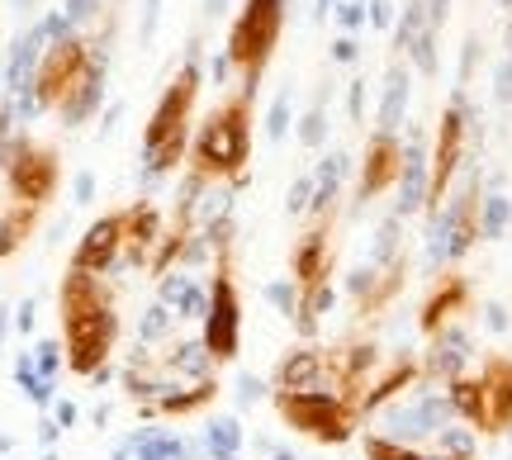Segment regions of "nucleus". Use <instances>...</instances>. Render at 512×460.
Masks as SVG:
<instances>
[{
    "label": "nucleus",
    "instance_id": "nucleus-48",
    "mask_svg": "<svg viewBox=\"0 0 512 460\" xmlns=\"http://www.w3.org/2000/svg\"><path fill=\"white\" fill-rule=\"evenodd\" d=\"M503 5H508V10H512V0H503Z\"/></svg>",
    "mask_w": 512,
    "mask_h": 460
},
{
    "label": "nucleus",
    "instance_id": "nucleus-38",
    "mask_svg": "<svg viewBox=\"0 0 512 460\" xmlns=\"http://www.w3.org/2000/svg\"><path fill=\"white\" fill-rule=\"evenodd\" d=\"M100 5H105V0H67V24H86V19H95Z\"/></svg>",
    "mask_w": 512,
    "mask_h": 460
},
{
    "label": "nucleus",
    "instance_id": "nucleus-25",
    "mask_svg": "<svg viewBox=\"0 0 512 460\" xmlns=\"http://www.w3.org/2000/svg\"><path fill=\"white\" fill-rule=\"evenodd\" d=\"M176 323H181V318H176V313H171L162 299H157V304H152V309L138 318V347H157V342H171Z\"/></svg>",
    "mask_w": 512,
    "mask_h": 460
},
{
    "label": "nucleus",
    "instance_id": "nucleus-9",
    "mask_svg": "<svg viewBox=\"0 0 512 460\" xmlns=\"http://www.w3.org/2000/svg\"><path fill=\"white\" fill-rule=\"evenodd\" d=\"M451 418H456V413H451L446 389H422L418 385L413 394L394 399V408H384L380 432L394 437V442H403V446H418V442H427V437H437Z\"/></svg>",
    "mask_w": 512,
    "mask_h": 460
},
{
    "label": "nucleus",
    "instance_id": "nucleus-27",
    "mask_svg": "<svg viewBox=\"0 0 512 460\" xmlns=\"http://www.w3.org/2000/svg\"><path fill=\"white\" fill-rule=\"evenodd\" d=\"M361 446H366V460H432L427 451L403 446V442H394V437H384V432H370Z\"/></svg>",
    "mask_w": 512,
    "mask_h": 460
},
{
    "label": "nucleus",
    "instance_id": "nucleus-10",
    "mask_svg": "<svg viewBox=\"0 0 512 460\" xmlns=\"http://www.w3.org/2000/svg\"><path fill=\"white\" fill-rule=\"evenodd\" d=\"M465 133H470V100L465 91L451 95V105L437 124V148H432V195H427V214H437L441 200H451V181L465 157Z\"/></svg>",
    "mask_w": 512,
    "mask_h": 460
},
{
    "label": "nucleus",
    "instance_id": "nucleus-24",
    "mask_svg": "<svg viewBox=\"0 0 512 460\" xmlns=\"http://www.w3.org/2000/svg\"><path fill=\"white\" fill-rule=\"evenodd\" d=\"M512 223V200L503 190H489L484 200H479V238H503Z\"/></svg>",
    "mask_w": 512,
    "mask_h": 460
},
{
    "label": "nucleus",
    "instance_id": "nucleus-11",
    "mask_svg": "<svg viewBox=\"0 0 512 460\" xmlns=\"http://www.w3.org/2000/svg\"><path fill=\"white\" fill-rule=\"evenodd\" d=\"M76 271H91V276H110L124 266V209H114L105 219H95L86 228V238L76 242L72 252Z\"/></svg>",
    "mask_w": 512,
    "mask_h": 460
},
{
    "label": "nucleus",
    "instance_id": "nucleus-36",
    "mask_svg": "<svg viewBox=\"0 0 512 460\" xmlns=\"http://www.w3.org/2000/svg\"><path fill=\"white\" fill-rule=\"evenodd\" d=\"M366 86H370V81H351V86H347V114H351V124H366Z\"/></svg>",
    "mask_w": 512,
    "mask_h": 460
},
{
    "label": "nucleus",
    "instance_id": "nucleus-29",
    "mask_svg": "<svg viewBox=\"0 0 512 460\" xmlns=\"http://www.w3.org/2000/svg\"><path fill=\"white\" fill-rule=\"evenodd\" d=\"M290 105H294V91L285 86V91L271 100V110H266V138H271V143H280V138L290 133Z\"/></svg>",
    "mask_w": 512,
    "mask_h": 460
},
{
    "label": "nucleus",
    "instance_id": "nucleus-22",
    "mask_svg": "<svg viewBox=\"0 0 512 460\" xmlns=\"http://www.w3.org/2000/svg\"><path fill=\"white\" fill-rule=\"evenodd\" d=\"M337 304V290H332V280H323V285H313V290H299V309H294V332L299 337H313L318 332V318Z\"/></svg>",
    "mask_w": 512,
    "mask_h": 460
},
{
    "label": "nucleus",
    "instance_id": "nucleus-20",
    "mask_svg": "<svg viewBox=\"0 0 512 460\" xmlns=\"http://www.w3.org/2000/svg\"><path fill=\"white\" fill-rule=\"evenodd\" d=\"M105 76H110V53H100L95 48V67H91V76L76 86L62 105H57V114H62V124L67 129H76V124H86L95 110H100V100H105Z\"/></svg>",
    "mask_w": 512,
    "mask_h": 460
},
{
    "label": "nucleus",
    "instance_id": "nucleus-21",
    "mask_svg": "<svg viewBox=\"0 0 512 460\" xmlns=\"http://www.w3.org/2000/svg\"><path fill=\"white\" fill-rule=\"evenodd\" d=\"M408 95H413V72L394 62L384 72V91H380V110H375V133H399L403 114H408Z\"/></svg>",
    "mask_w": 512,
    "mask_h": 460
},
{
    "label": "nucleus",
    "instance_id": "nucleus-4",
    "mask_svg": "<svg viewBox=\"0 0 512 460\" xmlns=\"http://www.w3.org/2000/svg\"><path fill=\"white\" fill-rule=\"evenodd\" d=\"M271 399H275L280 423L323 446H347L356 437V427H361V408L351 404V399H342V394H332V389H304V394L275 389Z\"/></svg>",
    "mask_w": 512,
    "mask_h": 460
},
{
    "label": "nucleus",
    "instance_id": "nucleus-12",
    "mask_svg": "<svg viewBox=\"0 0 512 460\" xmlns=\"http://www.w3.org/2000/svg\"><path fill=\"white\" fill-rule=\"evenodd\" d=\"M475 380H479V399H484L479 432H484V437L512 432V356H489V361L475 370Z\"/></svg>",
    "mask_w": 512,
    "mask_h": 460
},
{
    "label": "nucleus",
    "instance_id": "nucleus-30",
    "mask_svg": "<svg viewBox=\"0 0 512 460\" xmlns=\"http://www.w3.org/2000/svg\"><path fill=\"white\" fill-rule=\"evenodd\" d=\"M408 57H413V67H418L422 76H437V67H441V57H437V29H427V34L413 38Z\"/></svg>",
    "mask_w": 512,
    "mask_h": 460
},
{
    "label": "nucleus",
    "instance_id": "nucleus-40",
    "mask_svg": "<svg viewBox=\"0 0 512 460\" xmlns=\"http://www.w3.org/2000/svg\"><path fill=\"white\" fill-rule=\"evenodd\" d=\"M508 309H503V304H484V328L489 332H508Z\"/></svg>",
    "mask_w": 512,
    "mask_h": 460
},
{
    "label": "nucleus",
    "instance_id": "nucleus-6",
    "mask_svg": "<svg viewBox=\"0 0 512 460\" xmlns=\"http://www.w3.org/2000/svg\"><path fill=\"white\" fill-rule=\"evenodd\" d=\"M200 38H190V48H185V62L181 72L171 76V86L162 91V100L152 105L147 114V129H143V152L162 148L166 138H176V133H190V114H195V100L204 91V72H200Z\"/></svg>",
    "mask_w": 512,
    "mask_h": 460
},
{
    "label": "nucleus",
    "instance_id": "nucleus-26",
    "mask_svg": "<svg viewBox=\"0 0 512 460\" xmlns=\"http://www.w3.org/2000/svg\"><path fill=\"white\" fill-rule=\"evenodd\" d=\"M299 143L304 148H323L328 143V95H318L309 105V114L299 119Z\"/></svg>",
    "mask_w": 512,
    "mask_h": 460
},
{
    "label": "nucleus",
    "instance_id": "nucleus-3",
    "mask_svg": "<svg viewBox=\"0 0 512 460\" xmlns=\"http://www.w3.org/2000/svg\"><path fill=\"white\" fill-rule=\"evenodd\" d=\"M280 29H285V0H242L233 29L223 38V53L238 67V95H247V100H256V86H261V76L275 57V43H280Z\"/></svg>",
    "mask_w": 512,
    "mask_h": 460
},
{
    "label": "nucleus",
    "instance_id": "nucleus-39",
    "mask_svg": "<svg viewBox=\"0 0 512 460\" xmlns=\"http://www.w3.org/2000/svg\"><path fill=\"white\" fill-rule=\"evenodd\" d=\"M356 57H361V43H356L351 34H342L337 43H332V62H356Z\"/></svg>",
    "mask_w": 512,
    "mask_h": 460
},
{
    "label": "nucleus",
    "instance_id": "nucleus-15",
    "mask_svg": "<svg viewBox=\"0 0 512 460\" xmlns=\"http://www.w3.org/2000/svg\"><path fill=\"white\" fill-rule=\"evenodd\" d=\"M166 228H162V209L152 200H133L124 209V266H133V271H143V266H152V257H157V247H162Z\"/></svg>",
    "mask_w": 512,
    "mask_h": 460
},
{
    "label": "nucleus",
    "instance_id": "nucleus-28",
    "mask_svg": "<svg viewBox=\"0 0 512 460\" xmlns=\"http://www.w3.org/2000/svg\"><path fill=\"white\" fill-rule=\"evenodd\" d=\"M432 24H427V10H422V0H408L403 5V15H399V24H394V43H399L403 53L413 48V38L418 34H427Z\"/></svg>",
    "mask_w": 512,
    "mask_h": 460
},
{
    "label": "nucleus",
    "instance_id": "nucleus-5",
    "mask_svg": "<svg viewBox=\"0 0 512 460\" xmlns=\"http://www.w3.org/2000/svg\"><path fill=\"white\" fill-rule=\"evenodd\" d=\"M200 342L214 356V366L238 361L242 351V295L238 280H233V252L228 247H219V266H214V280H209V313L200 323Z\"/></svg>",
    "mask_w": 512,
    "mask_h": 460
},
{
    "label": "nucleus",
    "instance_id": "nucleus-34",
    "mask_svg": "<svg viewBox=\"0 0 512 460\" xmlns=\"http://www.w3.org/2000/svg\"><path fill=\"white\" fill-rule=\"evenodd\" d=\"M309 204H313V176H299V181L290 185V200H285V209H290V214H309Z\"/></svg>",
    "mask_w": 512,
    "mask_h": 460
},
{
    "label": "nucleus",
    "instance_id": "nucleus-32",
    "mask_svg": "<svg viewBox=\"0 0 512 460\" xmlns=\"http://www.w3.org/2000/svg\"><path fill=\"white\" fill-rule=\"evenodd\" d=\"M332 15H337V24H342V34L356 38V29L366 24V0H337Z\"/></svg>",
    "mask_w": 512,
    "mask_h": 460
},
{
    "label": "nucleus",
    "instance_id": "nucleus-8",
    "mask_svg": "<svg viewBox=\"0 0 512 460\" xmlns=\"http://www.w3.org/2000/svg\"><path fill=\"white\" fill-rule=\"evenodd\" d=\"M0 171H5L10 195H15L19 204H34V209H43V204L57 195V185H62L57 152L34 143V138H15V148H10V157L0 162Z\"/></svg>",
    "mask_w": 512,
    "mask_h": 460
},
{
    "label": "nucleus",
    "instance_id": "nucleus-16",
    "mask_svg": "<svg viewBox=\"0 0 512 460\" xmlns=\"http://www.w3.org/2000/svg\"><path fill=\"white\" fill-rule=\"evenodd\" d=\"M427 195H432V152L422 143V133H408L403 143V171H399V219L427 209Z\"/></svg>",
    "mask_w": 512,
    "mask_h": 460
},
{
    "label": "nucleus",
    "instance_id": "nucleus-41",
    "mask_svg": "<svg viewBox=\"0 0 512 460\" xmlns=\"http://www.w3.org/2000/svg\"><path fill=\"white\" fill-rule=\"evenodd\" d=\"M422 10H427V24H432V29H441V24H446V15H451V0H422Z\"/></svg>",
    "mask_w": 512,
    "mask_h": 460
},
{
    "label": "nucleus",
    "instance_id": "nucleus-31",
    "mask_svg": "<svg viewBox=\"0 0 512 460\" xmlns=\"http://www.w3.org/2000/svg\"><path fill=\"white\" fill-rule=\"evenodd\" d=\"M261 295H266V304H275V309L285 313V318H294V309H299V285H294L290 276L271 280V285H266Z\"/></svg>",
    "mask_w": 512,
    "mask_h": 460
},
{
    "label": "nucleus",
    "instance_id": "nucleus-44",
    "mask_svg": "<svg viewBox=\"0 0 512 460\" xmlns=\"http://www.w3.org/2000/svg\"><path fill=\"white\" fill-rule=\"evenodd\" d=\"M91 190H95V176L86 171V176H76V200H91Z\"/></svg>",
    "mask_w": 512,
    "mask_h": 460
},
{
    "label": "nucleus",
    "instance_id": "nucleus-13",
    "mask_svg": "<svg viewBox=\"0 0 512 460\" xmlns=\"http://www.w3.org/2000/svg\"><path fill=\"white\" fill-rule=\"evenodd\" d=\"M332 261H337V252H332V219H313L309 233L294 238L290 247V280L299 290H313V285L332 280Z\"/></svg>",
    "mask_w": 512,
    "mask_h": 460
},
{
    "label": "nucleus",
    "instance_id": "nucleus-35",
    "mask_svg": "<svg viewBox=\"0 0 512 460\" xmlns=\"http://www.w3.org/2000/svg\"><path fill=\"white\" fill-rule=\"evenodd\" d=\"M233 76H238V67H233V57L223 53V48H214V57H209V81H214V86H228Z\"/></svg>",
    "mask_w": 512,
    "mask_h": 460
},
{
    "label": "nucleus",
    "instance_id": "nucleus-19",
    "mask_svg": "<svg viewBox=\"0 0 512 460\" xmlns=\"http://www.w3.org/2000/svg\"><path fill=\"white\" fill-rule=\"evenodd\" d=\"M465 304H470V285H465V276H441L437 285L427 290V299H422L418 328L427 332V337H437L446 323H456V313H465Z\"/></svg>",
    "mask_w": 512,
    "mask_h": 460
},
{
    "label": "nucleus",
    "instance_id": "nucleus-47",
    "mask_svg": "<svg viewBox=\"0 0 512 460\" xmlns=\"http://www.w3.org/2000/svg\"><path fill=\"white\" fill-rule=\"evenodd\" d=\"M271 460H299V456H294V451H285V446H275Z\"/></svg>",
    "mask_w": 512,
    "mask_h": 460
},
{
    "label": "nucleus",
    "instance_id": "nucleus-23",
    "mask_svg": "<svg viewBox=\"0 0 512 460\" xmlns=\"http://www.w3.org/2000/svg\"><path fill=\"white\" fill-rule=\"evenodd\" d=\"M242 423L233 418V413H223V418H209V427H204V451L214 460H238L242 456Z\"/></svg>",
    "mask_w": 512,
    "mask_h": 460
},
{
    "label": "nucleus",
    "instance_id": "nucleus-2",
    "mask_svg": "<svg viewBox=\"0 0 512 460\" xmlns=\"http://www.w3.org/2000/svg\"><path fill=\"white\" fill-rule=\"evenodd\" d=\"M190 171L204 181L247 185V162H252V100L228 95L204 114V124L190 133Z\"/></svg>",
    "mask_w": 512,
    "mask_h": 460
},
{
    "label": "nucleus",
    "instance_id": "nucleus-17",
    "mask_svg": "<svg viewBox=\"0 0 512 460\" xmlns=\"http://www.w3.org/2000/svg\"><path fill=\"white\" fill-rule=\"evenodd\" d=\"M470 332L460 328V323H446V328L432 337V347H427V356H422V375L427 380H460L465 375V366H470Z\"/></svg>",
    "mask_w": 512,
    "mask_h": 460
},
{
    "label": "nucleus",
    "instance_id": "nucleus-7",
    "mask_svg": "<svg viewBox=\"0 0 512 460\" xmlns=\"http://www.w3.org/2000/svg\"><path fill=\"white\" fill-rule=\"evenodd\" d=\"M95 67V48L91 43H81L76 34H67L62 43H53L48 53L38 57V72H34V100L38 110H57L67 95L91 76Z\"/></svg>",
    "mask_w": 512,
    "mask_h": 460
},
{
    "label": "nucleus",
    "instance_id": "nucleus-33",
    "mask_svg": "<svg viewBox=\"0 0 512 460\" xmlns=\"http://www.w3.org/2000/svg\"><path fill=\"white\" fill-rule=\"evenodd\" d=\"M366 24H375V29H394V24H399L394 0H366Z\"/></svg>",
    "mask_w": 512,
    "mask_h": 460
},
{
    "label": "nucleus",
    "instance_id": "nucleus-42",
    "mask_svg": "<svg viewBox=\"0 0 512 460\" xmlns=\"http://www.w3.org/2000/svg\"><path fill=\"white\" fill-rule=\"evenodd\" d=\"M261 394H266V385H261L256 375H242V380H238V399H242V404H256Z\"/></svg>",
    "mask_w": 512,
    "mask_h": 460
},
{
    "label": "nucleus",
    "instance_id": "nucleus-18",
    "mask_svg": "<svg viewBox=\"0 0 512 460\" xmlns=\"http://www.w3.org/2000/svg\"><path fill=\"white\" fill-rule=\"evenodd\" d=\"M275 389L304 394V389H328V351L323 347H294L275 366Z\"/></svg>",
    "mask_w": 512,
    "mask_h": 460
},
{
    "label": "nucleus",
    "instance_id": "nucleus-14",
    "mask_svg": "<svg viewBox=\"0 0 512 460\" xmlns=\"http://www.w3.org/2000/svg\"><path fill=\"white\" fill-rule=\"evenodd\" d=\"M403 171V143L399 133H370L366 157H361V181H356V204L384 195L389 185H399Z\"/></svg>",
    "mask_w": 512,
    "mask_h": 460
},
{
    "label": "nucleus",
    "instance_id": "nucleus-45",
    "mask_svg": "<svg viewBox=\"0 0 512 460\" xmlns=\"http://www.w3.org/2000/svg\"><path fill=\"white\" fill-rule=\"evenodd\" d=\"M332 5H337V0H313V19H328Z\"/></svg>",
    "mask_w": 512,
    "mask_h": 460
},
{
    "label": "nucleus",
    "instance_id": "nucleus-46",
    "mask_svg": "<svg viewBox=\"0 0 512 460\" xmlns=\"http://www.w3.org/2000/svg\"><path fill=\"white\" fill-rule=\"evenodd\" d=\"M223 5L228 0H204V15H223Z\"/></svg>",
    "mask_w": 512,
    "mask_h": 460
},
{
    "label": "nucleus",
    "instance_id": "nucleus-43",
    "mask_svg": "<svg viewBox=\"0 0 512 460\" xmlns=\"http://www.w3.org/2000/svg\"><path fill=\"white\" fill-rule=\"evenodd\" d=\"M475 62H479V38H470V43H465V62H460V81H470Z\"/></svg>",
    "mask_w": 512,
    "mask_h": 460
},
{
    "label": "nucleus",
    "instance_id": "nucleus-37",
    "mask_svg": "<svg viewBox=\"0 0 512 460\" xmlns=\"http://www.w3.org/2000/svg\"><path fill=\"white\" fill-rule=\"evenodd\" d=\"M494 95H498V105H512V53L498 62V72H494Z\"/></svg>",
    "mask_w": 512,
    "mask_h": 460
},
{
    "label": "nucleus",
    "instance_id": "nucleus-1",
    "mask_svg": "<svg viewBox=\"0 0 512 460\" xmlns=\"http://www.w3.org/2000/svg\"><path fill=\"white\" fill-rule=\"evenodd\" d=\"M57 309H62V337H67V366L86 380L110 370V351L119 342V313H114V295L105 276L67 266L62 290H57Z\"/></svg>",
    "mask_w": 512,
    "mask_h": 460
}]
</instances>
